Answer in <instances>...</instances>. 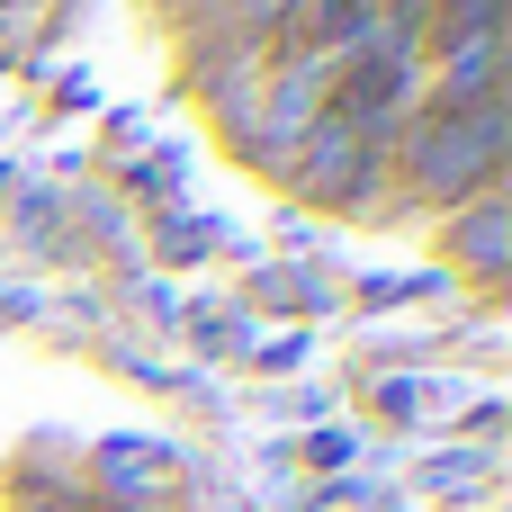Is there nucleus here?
Instances as JSON below:
<instances>
[{"label": "nucleus", "instance_id": "obj_1", "mask_svg": "<svg viewBox=\"0 0 512 512\" xmlns=\"http://www.w3.org/2000/svg\"><path fill=\"white\" fill-rule=\"evenodd\" d=\"M387 171L414 180V198H432V207H468V198L504 189V99H477V108L423 99V108H405V126L387 135Z\"/></svg>", "mask_w": 512, "mask_h": 512}, {"label": "nucleus", "instance_id": "obj_2", "mask_svg": "<svg viewBox=\"0 0 512 512\" xmlns=\"http://www.w3.org/2000/svg\"><path fill=\"white\" fill-rule=\"evenodd\" d=\"M288 180H297V198H324V207L360 216L369 189L387 180V135H369V126H351V117H315L306 144L288 153Z\"/></svg>", "mask_w": 512, "mask_h": 512}, {"label": "nucleus", "instance_id": "obj_3", "mask_svg": "<svg viewBox=\"0 0 512 512\" xmlns=\"http://www.w3.org/2000/svg\"><path fill=\"white\" fill-rule=\"evenodd\" d=\"M324 63L306 54V63H270L261 72V99H252V126H243V162H261V171H288V153L306 144V126L324 117Z\"/></svg>", "mask_w": 512, "mask_h": 512}, {"label": "nucleus", "instance_id": "obj_4", "mask_svg": "<svg viewBox=\"0 0 512 512\" xmlns=\"http://www.w3.org/2000/svg\"><path fill=\"white\" fill-rule=\"evenodd\" d=\"M432 99H450V108L504 99V27H486V36H432Z\"/></svg>", "mask_w": 512, "mask_h": 512}, {"label": "nucleus", "instance_id": "obj_5", "mask_svg": "<svg viewBox=\"0 0 512 512\" xmlns=\"http://www.w3.org/2000/svg\"><path fill=\"white\" fill-rule=\"evenodd\" d=\"M450 252H459V270L504 279V189H486V198L450 207Z\"/></svg>", "mask_w": 512, "mask_h": 512}, {"label": "nucleus", "instance_id": "obj_6", "mask_svg": "<svg viewBox=\"0 0 512 512\" xmlns=\"http://www.w3.org/2000/svg\"><path fill=\"white\" fill-rule=\"evenodd\" d=\"M0 54H9V27H0Z\"/></svg>", "mask_w": 512, "mask_h": 512}]
</instances>
